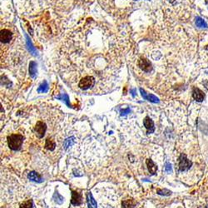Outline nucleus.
<instances>
[{
    "mask_svg": "<svg viewBox=\"0 0 208 208\" xmlns=\"http://www.w3.org/2000/svg\"><path fill=\"white\" fill-rule=\"evenodd\" d=\"M23 142H24V136L20 134H12L8 136V144L11 150H19L23 144Z\"/></svg>",
    "mask_w": 208,
    "mask_h": 208,
    "instance_id": "f257e3e1",
    "label": "nucleus"
},
{
    "mask_svg": "<svg viewBox=\"0 0 208 208\" xmlns=\"http://www.w3.org/2000/svg\"><path fill=\"white\" fill-rule=\"evenodd\" d=\"M95 83V79L92 76H86L82 78L78 83V87L82 90H87V89L92 88Z\"/></svg>",
    "mask_w": 208,
    "mask_h": 208,
    "instance_id": "f03ea898",
    "label": "nucleus"
},
{
    "mask_svg": "<svg viewBox=\"0 0 208 208\" xmlns=\"http://www.w3.org/2000/svg\"><path fill=\"white\" fill-rule=\"evenodd\" d=\"M191 165H192V162L191 161L188 160L187 157H186L185 154H181L180 157H179V171H188L190 168H191Z\"/></svg>",
    "mask_w": 208,
    "mask_h": 208,
    "instance_id": "7ed1b4c3",
    "label": "nucleus"
},
{
    "mask_svg": "<svg viewBox=\"0 0 208 208\" xmlns=\"http://www.w3.org/2000/svg\"><path fill=\"white\" fill-rule=\"evenodd\" d=\"M137 64L139 66V68L143 71V72H150L152 70V63L149 60H147V58H141L139 60H138V62Z\"/></svg>",
    "mask_w": 208,
    "mask_h": 208,
    "instance_id": "20e7f679",
    "label": "nucleus"
},
{
    "mask_svg": "<svg viewBox=\"0 0 208 208\" xmlns=\"http://www.w3.org/2000/svg\"><path fill=\"white\" fill-rule=\"evenodd\" d=\"M34 130L37 133V135L39 138H42L43 136H44L45 133H46V130H47V126L44 123H43L41 121H38L36 126L34 127Z\"/></svg>",
    "mask_w": 208,
    "mask_h": 208,
    "instance_id": "39448f33",
    "label": "nucleus"
},
{
    "mask_svg": "<svg viewBox=\"0 0 208 208\" xmlns=\"http://www.w3.org/2000/svg\"><path fill=\"white\" fill-rule=\"evenodd\" d=\"M12 37H13V34H12L10 30H8V29H3V30L1 31V34H0L1 43H9L11 41V39H12Z\"/></svg>",
    "mask_w": 208,
    "mask_h": 208,
    "instance_id": "423d86ee",
    "label": "nucleus"
},
{
    "mask_svg": "<svg viewBox=\"0 0 208 208\" xmlns=\"http://www.w3.org/2000/svg\"><path fill=\"white\" fill-rule=\"evenodd\" d=\"M140 92L142 97L145 100H147V101H149V102H154V103H158V102H160L158 98H157L156 96H154L153 94L147 93L142 88H140Z\"/></svg>",
    "mask_w": 208,
    "mask_h": 208,
    "instance_id": "0eeeda50",
    "label": "nucleus"
},
{
    "mask_svg": "<svg viewBox=\"0 0 208 208\" xmlns=\"http://www.w3.org/2000/svg\"><path fill=\"white\" fill-rule=\"evenodd\" d=\"M192 97L197 102H202L205 98V93L198 88H193Z\"/></svg>",
    "mask_w": 208,
    "mask_h": 208,
    "instance_id": "6e6552de",
    "label": "nucleus"
},
{
    "mask_svg": "<svg viewBox=\"0 0 208 208\" xmlns=\"http://www.w3.org/2000/svg\"><path fill=\"white\" fill-rule=\"evenodd\" d=\"M143 124L146 129L147 130V133L150 134L152 133L155 131V126H154V123L152 120L149 117H146L143 120Z\"/></svg>",
    "mask_w": 208,
    "mask_h": 208,
    "instance_id": "1a4fd4ad",
    "label": "nucleus"
},
{
    "mask_svg": "<svg viewBox=\"0 0 208 208\" xmlns=\"http://www.w3.org/2000/svg\"><path fill=\"white\" fill-rule=\"evenodd\" d=\"M82 195L77 192V191H72V200H71V204L73 206H79L82 204Z\"/></svg>",
    "mask_w": 208,
    "mask_h": 208,
    "instance_id": "9d476101",
    "label": "nucleus"
},
{
    "mask_svg": "<svg viewBox=\"0 0 208 208\" xmlns=\"http://www.w3.org/2000/svg\"><path fill=\"white\" fill-rule=\"evenodd\" d=\"M27 178L29 180L33 181H35V182H38L40 183L42 181H43V179L42 178V177L40 175L37 173L36 171H30L28 175H27Z\"/></svg>",
    "mask_w": 208,
    "mask_h": 208,
    "instance_id": "9b49d317",
    "label": "nucleus"
},
{
    "mask_svg": "<svg viewBox=\"0 0 208 208\" xmlns=\"http://www.w3.org/2000/svg\"><path fill=\"white\" fill-rule=\"evenodd\" d=\"M146 164H147V169H148V171H149V172H150L151 174L154 175L157 172V167L156 166V164L154 163L153 161L152 160V159H147V160H146Z\"/></svg>",
    "mask_w": 208,
    "mask_h": 208,
    "instance_id": "f8f14e48",
    "label": "nucleus"
},
{
    "mask_svg": "<svg viewBox=\"0 0 208 208\" xmlns=\"http://www.w3.org/2000/svg\"><path fill=\"white\" fill-rule=\"evenodd\" d=\"M28 70H29V75L33 78H35L37 76V63L34 61H31L30 63H29Z\"/></svg>",
    "mask_w": 208,
    "mask_h": 208,
    "instance_id": "ddd939ff",
    "label": "nucleus"
},
{
    "mask_svg": "<svg viewBox=\"0 0 208 208\" xmlns=\"http://www.w3.org/2000/svg\"><path fill=\"white\" fill-rule=\"evenodd\" d=\"M87 201H88V208H97V201L93 198L91 192H88L87 194Z\"/></svg>",
    "mask_w": 208,
    "mask_h": 208,
    "instance_id": "4468645a",
    "label": "nucleus"
},
{
    "mask_svg": "<svg viewBox=\"0 0 208 208\" xmlns=\"http://www.w3.org/2000/svg\"><path fill=\"white\" fill-rule=\"evenodd\" d=\"M122 206H123V208H135L136 203L133 199H128V200L123 201L122 202Z\"/></svg>",
    "mask_w": 208,
    "mask_h": 208,
    "instance_id": "2eb2a0df",
    "label": "nucleus"
},
{
    "mask_svg": "<svg viewBox=\"0 0 208 208\" xmlns=\"http://www.w3.org/2000/svg\"><path fill=\"white\" fill-rule=\"evenodd\" d=\"M55 147H56V144H55L54 141L52 140L50 138H48L46 140V142H45V148L46 149L49 151H53L55 149Z\"/></svg>",
    "mask_w": 208,
    "mask_h": 208,
    "instance_id": "dca6fc26",
    "label": "nucleus"
},
{
    "mask_svg": "<svg viewBox=\"0 0 208 208\" xmlns=\"http://www.w3.org/2000/svg\"><path fill=\"white\" fill-rule=\"evenodd\" d=\"M75 142V138L73 136H71V137H68L66 140L64 141L63 142V147H64V149H68L69 147H72V145Z\"/></svg>",
    "mask_w": 208,
    "mask_h": 208,
    "instance_id": "f3484780",
    "label": "nucleus"
},
{
    "mask_svg": "<svg viewBox=\"0 0 208 208\" xmlns=\"http://www.w3.org/2000/svg\"><path fill=\"white\" fill-rule=\"evenodd\" d=\"M48 91V84L47 81H43L42 82L40 86L38 87V92L39 93H43V92H47Z\"/></svg>",
    "mask_w": 208,
    "mask_h": 208,
    "instance_id": "a211bd4d",
    "label": "nucleus"
},
{
    "mask_svg": "<svg viewBox=\"0 0 208 208\" xmlns=\"http://www.w3.org/2000/svg\"><path fill=\"white\" fill-rule=\"evenodd\" d=\"M56 98L59 99V100H61V101H63V102L67 104V106H68V107H71V104H70V102H69V98H68V96L67 95L66 93H63V94H61V95L56 97Z\"/></svg>",
    "mask_w": 208,
    "mask_h": 208,
    "instance_id": "6ab92c4d",
    "label": "nucleus"
},
{
    "mask_svg": "<svg viewBox=\"0 0 208 208\" xmlns=\"http://www.w3.org/2000/svg\"><path fill=\"white\" fill-rule=\"evenodd\" d=\"M196 25L198 27H204V28H206L208 27L207 24L205 22L204 19H202L200 17H197L196 18Z\"/></svg>",
    "mask_w": 208,
    "mask_h": 208,
    "instance_id": "aec40b11",
    "label": "nucleus"
},
{
    "mask_svg": "<svg viewBox=\"0 0 208 208\" xmlns=\"http://www.w3.org/2000/svg\"><path fill=\"white\" fill-rule=\"evenodd\" d=\"M25 37H26V39H27V48H28V49H29L30 53H32L34 55H37L36 48H34V46H33V44H32V42L30 41V39H29V38H28V36H27V35H25Z\"/></svg>",
    "mask_w": 208,
    "mask_h": 208,
    "instance_id": "412c9836",
    "label": "nucleus"
},
{
    "mask_svg": "<svg viewBox=\"0 0 208 208\" xmlns=\"http://www.w3.org/2000/svg\"><path fill=\"white\" fill-rule=\"evenodd\" d=\"M53 200H54V201L56 202V203H58V204H62V202H63V197H62L61 195L58 193V191H55L54 195H53Z\"/></svg>",
    "mask_w": 208,
    "mask_h": 208,
    "instance_id": "4be33fe9",
    "label": "nucleus"
},
{
    "mask_svg": "<svg viewBox=\"0 0 208 208\" xmlns=\"http://www.w3.org/2000/svg\"><path fill=\"white\" fill-rule=\"evenodd\" d=\"M157 194L162 195V196H170L171 194V191L167 190V189H163V190H161V189H158L157 191Z\"/></svg>",
    "mask_w": 208,
    "mask_h": 208,
    "instance_id": "5701e85b",
    "label": "nucleus"
},
{
    "mask_svg": "<svg viewBox=\"0 0 208 208\" xmlns=\"http://www.w3.org/2000/svg\"><path fill=\"white\" fill-rule=\"evenodd\" d=\"M33 207V201L32 200H28V201H25L23 204H21L19 208H32Z\"/></svg>",
    "mask_w": 208,
    "mask_h": 208,
    "instance_id": "b1692460",
    "label": "nucleus"
},
{
    "mask_svg": "<svg viewBox=\"0 0 208 208\" xmlns=\"http://www.w3.org/2000/svg\"><path fill=\"white\" fill-rule=\"evenodd\" d=\"M164 169H165V171L167 172V173H171V172L172 171V167H171V165L169 162H166V163H165Z\"/></svg>",
    "mask_w": 208,
    "mask_h": 208,
    "instance_id": "393cba45",
    "label": "nucleus"
},
{
    "mask_svg": "<svg viewBox=\"0 0 208 208\" xmlns=\"http://www.w3.org/2000/svg\"><path fill=\"white\" fill-rule=\"evenodd\" d=\"M130 113V108H126V109L121 110V115L123 116V115H126L127 113Z\"/></svg>",
    "mask_w": 208,
    "mask_h": 208,
    "instance_id": "a878e982",
    "label": "nucleus"
},
{
    "mask_svg": "<svg viewBox=\"0 0 208 208\" xmlns=\"http://www.w3.org/2000/svg\"><path fill=\"white\" fill-rule=\"evenodd\" d=\"M131 92H132V95H133V97H135L136 96V89L133 88L131 90Z\"/></svg>",
    "mask_w": 208,
    "mask_h": 208,
    "instance_id": "bb28decb",
    "label": "nucleus"
}]
</instances>
